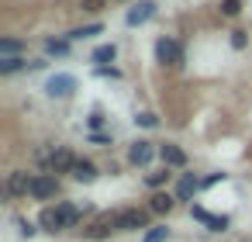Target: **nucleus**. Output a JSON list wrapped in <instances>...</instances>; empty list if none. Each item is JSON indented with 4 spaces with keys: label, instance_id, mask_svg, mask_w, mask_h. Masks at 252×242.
I'll list each match as a JSON object with an SVG mask.
<instances>
[{
    "label": "nucleus",
    "instance_id": "1",
    "mask_svg": "<svg viewBox=\"0 0 252 242\" xmlns=\"http://www.w3.org/2000/svg\"><path fill=\"white\" fill-rule=\"evenodd\" d=\"M156 56H159L162 66H180L183 63V49H180L176 38H159L156 42Z\"/></svg>",
    "mask_w": 252,
    "mask_h": 242
},
{
    "label": "nucleus",
    "instance_id": "2",
    "mask_svg": "<svg viewBox=\"0 0 252 242\" xmlns=\"http://www.w3.org/2000/svg\"><path fill=\"white\" fill-rule=\"evenodd\" d=\"M114 228H121V225H118V214H100L90 228H83V235H87V239H107Z\"/></svg>",
    "mask_w": 252,
    "mask_h": 242
},
{
    "label": "nucleus",
    "instance_id": "3",
    "mask_svg": "<svg viewBox=\"0 0 252 242\" xmlns=\"http://www.w3.org/2000/svg\"><path fill=\"white\" fill-rule=\"evenodd\" d=\"M45 90H49L52 97H69V94L76 90V76H69V73H56V76L45 83Z\"/></svg>",
    "mask_w": 252,
    "mask_h": 242
},
{
    "label": "nucleus",
    "instance_id": "4",
    "mask_svg": "<svg viewBox=\"0 0 252 242\" xmlns=\"http://www.w3.org/2000/svg\"><path fill=\"white\" fill-rule=\"evenodd\" d=\"M59 194V180L56 176H35L32 180V197H38V201H49V197H56Z\"/></svg>",
    "mask_w": 252,
    "mask_h": 242
},
{
    "label": "nucleus",
    "instance_id": "5",
    "mask_svg": "<svg viewBox=\"0 0 252 242\" xmlns=\"http://www.w3.org/2000/svg\"><path fill=\"white\" fill-rule=\"evenodd\" d=\"M118 225L128 228V232H131V228H145V225H149V211H142V207H128V211L118 214Z\"/></svg>",
    "mask_w": 252,
    "mask_h": 242
},
{
    "label": "nucleus",
    "instance_id": "6",
    "mask_svg": "<svg viewBox=\"0 0 252 242\" xmlns=\"http://www.w3.org/2000/svg\"><path fill=\"white\" fill-rule=\"evenodd\" d=\"M49 166H52V173H73V170H76V159H73L69 149H56V152L49 156Z\"/></svg>",
    "mask_w": 252,
    "mask_h": 242
},
{
    "label": "nucleus",
    "instance_id": "7",
    "mask_svg": "<svg viewBox=\"0 0 252 242\" xmlns=\"http://www.w3.org/2000/svg\"><path fill=\"white\" fill-rule=\"evenodd\" d=\"M32 180H35V176H28V173H21V170L11 173V176H7V194H11V197H18V194H32Z\"/></svg>",
    "mask_w": 252,
    "mask_h": 242
},
{
    "label": "nucleus",
    "instance_id": "8",
    "mask_svg": "<svg viewBox=\"0 0 252 242\" xmlns=\"http://www.w3.org/2000/svg\"><path fill=\"white\" fill-rule=\"evenodd\" d=\"M152 14H156V4H152V0H142L138 7H131V11H128V18H125V21H128V25H145Z\"/></svg>",
    "mask_w": 252,
    "mask_h": 242
},
{
    "label": "nucleus",
    "instance_id": "9",
    "mask_svg": "<svg viewBox=\"0 0 252 242\" xmlns=\"http://www.w3.org/2000/svg\"><path fill=\"white\" fill-rule=\"evenodd\" d=\"M128 159H131L135 166H149V163H152V142H135V145L128 149Z\"/></svg>",
    "mask_w": 252,
    "mask_h": 242
},
{
    "label": "nucleus",
    "instance_id": "10",
    "mask_svg": "<svg viewBox=\"0 0 252 242\" xmlns=\"http://www.w3.org/2000/svg\"><path fill=\"white\" fill-rule=\"evenodd\" d=\"M200 187H204V183H200L193 173H183V176H180V187H176V197H180V201H190Z\"/></svg>",
    "mask_w": 252,
    "mask_h": 242
},
{
    "label": "nucleus",
    "instance_id": "11",
    "mask_svg": "<svg viewBox=\"0 0 252 242\" xmlns=\"http://www.w3.org/2000/svg\"><path fill=\"white\" fill-rule=\"evenodd\" d=\"M38 221H42V228H45V232H59V228H66L63 211H59V207H45V211L38 214Z\"/></svg>",
    "mask_w": 252,
    "mask_h": 242
},
{
    "label": "nucleus",
    "instance_id": "12",
    "mask_svg": "<svg viewBox=\"0 0 252 242\" xmlns=\"http://www.w3.org/2000/svg\"><path fill=\"white\" fill-rule=\"evenodd\" d=\"M193 218L204 221L211 232H224V228H228V218H218V214H211V211H204V207H193Z\"/></svg>",
    "mask_w": 252,
    "mask_h": 242
},
{
    "label": "nucleus",
    "instance_id": "13",
    "mask_svg": "<svg viewBox=\"0 0 252 242\" xmlns=\"http://www.w3.org/2000/svg\"><path fill=\"white\" fill-rule=\"evenodd\" d=\"M159 152H162V163L166 166H187V152L180 145H162Z\"/></svg>",
    "mask_w": 252,
    "mask_h": 242
},
{
    "label": "nucleus",
    "instance_id": "14",
    "mask_svg": "<svg viewBox=\"0 0 252 242\" xmlns=\"http://www.w3.org/2000/svg\"><path fill=\"white\" fill-rule=\"evenodd\" d=\"M73 176H76V180H83V183H90V180L97 176V166H94L90 159H76V170H73Z\"/></svg>",
    "mask_w": 252,
    "mask_h": 242
},
{
    "label": "nucleus",
    "instance_id": "15",
    "mask_svg": "<svg viewBox=\"0 0 252 242\" xmlns=\"http://www.w3.org/2000/svg\"><path fill=\"white\" fill-rule=\"evenodd\" d=\"M173 204H176V201H173L169 194H156V197L149 201V211H159V214H166V211H173Z\"/></svg>",
    "mask_w": 252,
    "mask_h": 242
},
{
    "label": "nucleus",
    "instance_id": "16",
    "mask_svg": "<svg viewBox=\"0 0 252 242\" xmlns=\"http://www.w3.org/2000/svg\"><path fill=\"white\" fill-rule=\"evenodd\" d=\"M28 66V59H21V56H14V59H0V73H18V69H25Z\"/></svg>",
    "mask_w": 252,
    "mask_h": 242
},
{
    "label": "nucleus",
    "instance_id": "17",
    "mask_svg": "<svg viewBox=\"0 0 252 242\" xmlns=\"http://www.w3.org/2000/svg\"><path fill=\"white\" fill-rule=\"evenodd\" d=\"M114 56H118L114 45H100V49H94V63H114Z\"/></svg>",
    "mask_w": 252,
    "mask_h": 242
},
{
    "label": "nucleus",
    "instance_id": "18",
    "mask_svg": "<svg viewBox=\"0 0 252 242\" xmlns=\"http://www.w3.org/2000/svg\"><path fill=\"white\" fill-rule=\"evenodd\" d=\"M59 211H63V221H66V228L80 221V207H76V204H59Z\"/></svg>",
    "mask_w": 252,
    "mask_h": 242
},
{
    "label": "nucleus",
    "instance_id": "19",
    "mask_svg": "<svg viewBox=\"0 0 252 242\" xmlns=\"http://www.w3.org/2000/svg\"><path fill=\"white\" fill-rule=\"evenodd\" d=\"M14 52H21L18 38H4V42H0V56H4V59H14Z\"/></svg>",
    "mask_w": 252,
    "mask_h": 242
},
{
    "label": "nucleus",
    "instance_id": "20",
    "mask_svg": "<svg viewBox=\"0 0 252 242\" xmlns=\"http://www.w3.org/2000/svg\"><path fill=\"white\" fill-rule=\"evenodd\" d=\"M166 239H169V228L166 225H156V228L145 232V242H166Z\"/></svg>",
    "mask_w": 252,
    "mask_h": 242
},
{
    "label": "nucleus",
    "instance_id": "21",
    "mask_svg": "<svg viewBox=\"0 0 252 242\" xmlns=\"http://www.w3.org/2000/svg\"><path fill=\"white\" fill-rule=\"evenodd\" d=\"M90 35H100V25H87V28H76V32H69V38H73V42H80V38H90Z\"/></svg>",
    "mask_w": 252,
    "mask_h": 242
},
{
    "label": "nucleus",
    "instance_id": "22",
    "mask_svg": "<svg viewBox=\"0 0 252 242\" xmlns=\"http://www.w3.org/2000/svg\"><path fill=\"white\" fill-rule=\"evenodd\" d=\"M45 52H49V56H66V52H69V42H56V38H49V42H45Z\"/></svg>",
    "mask_w": 252,
    "mask_h": 242
},
{
    "label": "nucleus",
    "instance_id": "23",
    "mask_svg": "<svg viewBox=\"0 0 252 242\" xmlns=\"http://www.w3.org/2000/svg\"><path fill=\"white\" fill-rule=\"evenodd\" d=\"M238 11H242V0H221V14L224 18H235Z\"/></svg>",
    "mask_w": 252,
    "mask_h": 242
},
{
    "label": "nucleus",
    "instance_id": "24",
    "mask_svg": "<svg viewBox=\"0 0 252 242\" xmlns=\"http://www.w3.org/2000/svg\"><path fill=\"white\" fill-rule=\"evenodd\" d=\"M166 180H169V173H166V170H162V173H149V187H162Z\"/></svg>",
    "mask_w": 252,
    "mask_h": 242
},
{
    "label": "nucleus",
    "instance_id": "25",
    "mask_svg": "<svg viewBox=\"0 0 252 242\" xmlns=\"http://www.w3.org/2000/svg\"><path fill=\"white\" fill-rule=\"evenodd\" d=\"M104 4H107V0H80V7H83V11H100Z\"/></svg>",
    "mask_w": 252,
    "mask_h": 242
},
{
    "label": "nucleus",
    "instance_id": "26",
    "mask_svg": "<svg viewBox=\"0 0 252 242\" xmlns=\"http://www.w3.org/2000/svg\"><path fill=\"white\" fill-rule=\"evenodd\" d=\"M135 121H138L142 128H156V114H149V111H145V114H138Z\"/></svg>",
    "mask_w": 252,
    "mask_h": 242
},
{
    "label": "nucleus",
    "instance_id": "27",
    "mask_svg": "<svg viewBox=\"0 0 252 242\" xmlns=\"http://www.w3.org/2000/svg\"><path fill=\"white\" fill-rule=\"evenodd\" d=\"M231 45L235 49H245V32H231Z\"/></svg>",
    "mask_w": 252,
    "mask_h": 242
}]
</instances>
